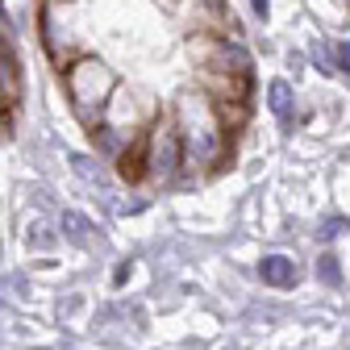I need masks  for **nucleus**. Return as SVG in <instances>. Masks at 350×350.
Segmentation results:
<instances>
[{"mask_svg":"<svg viewBox=\"0 0 350 350\" xmlns=\"http://www.w3.org/2000/svg\"><path fill=\"white\" fill-rule=\"evenodd\" d=\"M129 275H134V258H117V267H113V288H125Z\"/></svg>","mask_w":350,"mask_h":350,"instance_id":"obj_15","label":"nucleus"},{"mask_svg":"<svg viewBox=\"0 0 350 350\" xmlns=\"http://www.w3.org/2000/svg\"><path fill=\"white\" fill-rule=\"evenodd\" d=\"M313 67H317L321 75H338V71H334V55H329V38H317V42H313Z\"/></svg>","mask_w":350,"mask_h":350,"instance_id":"obj_14","label":"nucleus"},{"mask_svg":"<svg viewBox=\"0 0 350 350\" xmlns=\"http://www.w3.org/2000/svg\"><path fill=\"white\" fill-rule=\"evenodd\" d=\"M254 280L271 292H296L304 284V262L292 250H267L254 262Z\"/></svg>","mask_w":350,"mask_h":350,"instance_id":"obj_5","label":"nucleus"},{"mask_svg":"<svg viewBox=\"0 0 350 350\" xmlns=\"http://www.w3.org/2000/svg\"><path fill=\"white\" fill-rule=\"evenodd\" d=\"M188 51L196 59V71H213V75H254V55L242 38L230 33H196L188 42Z\"/></svg>","mask_w":350,"mask_h":350,"instance_id":"obj_4","label":"nucleus"},{"mask_svg":"<svg viewBox=\"0 0 350 350\" xmlns=\"http://www.w3.org/2000/svg\"><path fill=\"white\" fill-rule=\"evenodd\" d=\"M267 109H271V117H275L284 129H296V125H300V100H296L292 79H284V75L267 79Z\"/></svg>","mask_w":350,"mask_h":350,"instance_id":"obj_8","label":"nucleus"},{"mask_svg":"<svg viewBox=\"0 0 350 350\" xmlns=\"http://www.w3.org/2000/svg\"><path fill=\"white\" fill-rule=\"evenodd\" d=\"M309 275H313L325 292H342V288H346V267H342V254H338L334 246H321V250L313 254Z\"/></svg>","mask_w":350,"mask_h":350,"instance_id":"obj_9","label":"nucleus"},{"mask_svg":"<svg viewBox=\"0 0 350 350\" xmlns=\"http://www.w3.org/2000/svg\"><path fill=\"white\" fill-rule=\"evenodd\" d=\"M21 92H25V63L17 55V42H0V100L17 109Z\"/></svg>","mask_w":350,"mask_h":350,"instance_id":"obj_7","label":"nucleus"},{"mask_svg":"<svg viewBox=\"0 0 350 350\" xmlns=\"http://www.w3.org/2000/svg\"><path fill=\"white\" fill-rule=\"evenodd\" d=\"M142 154H146V184L150 188H175L184 184V142L175 129V113L159 109V117L146 125L142 134Z\"/></svg>","mask_w":350,"mask_h":350,"instance_id":"obj_3","label":"nucleus"},{"mask_svg":"<svg viewBox=\"0 0 350 350\" xmlns=\"http://www.w3.org/2000/svg\"><path fill=\"white\" fill-rule=\"evenodd\" d=\"M346 234H350V217H342V213H325L321 221H317V242L321 246H334Z\"/></svg>","mask_w":350,"mask_h":350,"instance_id":"obj_11","label":"nucleus"},{"mask_svg":"<svg viewBox=\"0 0 350 350\" xmlns=\"http://www.w3.org/2000/svg\"><path fill=\"white\" fill-rule=\"evenodd\" d=\"M59 238H67L71 246H88V242H92V221H88L83 213L67 208V213L59 217Z\"/></svg>","mask_w":350,"mask_h":350,"instance_id":"obj_10","label":"nucleus"},{"mask_svg":"<svg viewBox=\"0 0 350 350\" xmlns=\"http://www.w3.org/2000/svg\"><path fill=\"white\" fill-rule=\"evenodd\" d=\"M9 134H13V109H0V146L9 142Z\"/></svg>","mask_w":350,"mask_h":350,"instance_id":"obj_16","label":"nucleus"},{"mask_svg":"<svg viewBox=\"0 0 350 350\" xmlns=\"http://www.w3.org/2000/svg\"><path fill=\"white\" fill-rule=\"evenodd\" d=\"M0 109H9V105H5V100H0Z\"/></svg>","mask_w":350,"mask_h":350,"instance_id":"obj_18","label":"nucleus"},{"mask_svg":"<svg viewBox=\"0 0 350 350\" xmlns=\"http://www.w3.org/2000/svg\"><path fill=\"white\" fill-rule=\"evenodd\" d=\"M59 79H63V92H67L71 113H75L79 125H88V129L105 121L109 100L117 96V88H121L117 71H113L105 59H96V55H75V59L59 71Z\"/></svg>","mask_w":350,"mask_h":350,"instance_id":"obj_2","label":"nucleus"},{"mask_svg":"<svg viewBox=\"0 0 350 350\" xmlns=\"http://www.w3.org/2000/svg\"><path fill=\"white\" fill-rule=\"evenodd\" d=\"M71 167H75V175H79V180H88V184H105V167H100V159L75 154V159H71Z\"/></svg>","mask_w":350,"mask_h":350,"instance_id":"obj_12","label":"nucleus"},{"mask_svg":"<svg viewBox=\"0 0 350 350\" xmlns=\"http://www.w3.org/2000/svg\"><path fill=\"white\" fill-rule=\"evenodd\" d=\"M175 113V129H180V142H184V184H200L204 175L221 171L230 150H234V134L226 129L217 105L200 92V88H184L171 105Z\"/></svg>","mask_w":350,"mask_h":350,"instance_id":"obj_1","label":"nucleus"},{"mask_svg":"<svg viewBox=\"0 0 350 350\" xmlns=\"http://www.w3.org/2000/svg\"><path fill=\"white\" fill-rule=\"evenodd\" d=\"M196 88L213 105H254V75H213L196 71Z\"/></svg>","mask_w":350,"mask_h":350,"instance_id":"obj_6","label":"nucleus"},{"mask_svg":"<svg viewBox=\"0 0 350 350\" xmlns=\"http://www.w3.org/2000/svg\"><path fill=\"white\" fill-rule=\"evenodd\" d=\"M329 55H334V71L350 79V38H329Z\"/></svg>","mask_w":350,"mask_h":350,"instance_id":"obj_13","label":"nucleus"},{"mask_svg":"<svg viewBox=\"0 0 350 350\" xmlns=\"http://www.w3.org/2000/svg\"><path fill=\"white\" fill-rule=\"evenodd\" d=\"M250 13H254V21H267L271 17V0H250Z\"/></svg>","mask_w":350,"mask_h":350,"instance_id":"obj_17","label":"nucleus"}]
</instances>
